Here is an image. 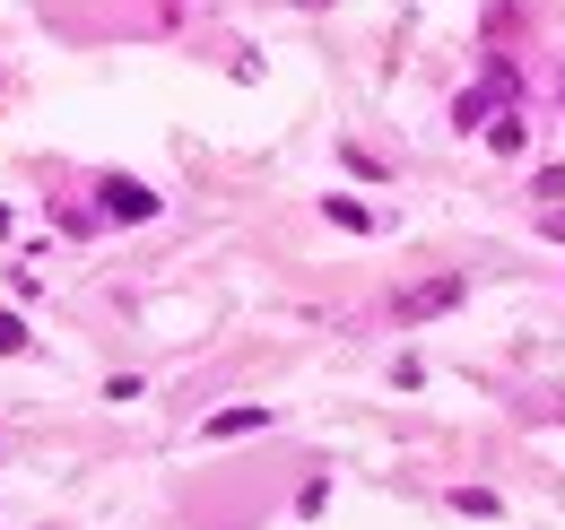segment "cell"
Masks as SVG:
<instances>
[{
	"instance_id": "52a82bcc",
	"label": "cell",
	"mask_w": 565,
	"mask_h": 530,
	"mask_svg": "<svg viewBox=\"0 0 565 530\" xmlns=\"http://www.w3.org/2000/svg\"><path fill=\"white\" fill-rule=\"evenodd\" d=\"M548 235H557V244H565V209H557V218H548Z\"/></svg>"
},
{
	"instance_id": "7a4b0ae2",
	"label": "cell",
	"mask_w": 565,
	"mask_h": 530,
	"mask_svg": "<svg viewBox=\"0 0 565 530\" xmlns=\"http://www.w3.org/2000/svg\"><path fill=\"white\" fill-rule=\"evenodd\" d=\"M452 305H461V278H426V287H409L392 314H401V322H435V314H452Z\"/></svg>"
},
{
	"instance_id": "3957f363",
	"label": "cell",
	"mask_w": 565,
	"mask_h": 530,
	"mask_svg": "<svg viewBox=\"0 0 565 530\" xmlns=\"http://www.w3.org/2000/svg\"><path fill=\"white\" fill-rule=\"evenodd\" d=\"M253 426H270V409H217L210 435H253Z\"/></svg>"
},
{
	"instance_id": "5b68a950",
	"label": "cell",
	"mask_w": 565,
	"mask_h": 530,
	"mask_svg": "<svg viewBox=\"0 0 565 530\" xmlns=\"http://www.w3.org/2000/svg\"><path fill=\"white\" fill-rule=\"evenodd\" d=\"M18 348H26V322H18V314H0V357H18Z\"/></svg>"
},
{
	"instance_id": "8992f818",
	"label": "cell",
	"mask_w": 565,
	"mask_h": 530,
	"mask_svg": "<svg viewBox=\"0 0 565 530\" xmlns=\"http://www.w3.org/2000/svg\"><path fill=\"white\" fill-rule=\"evenodd\" d=\"M540 200H565V166H540V183H531Z\"/></svg>"
},
{
	"instance_id": "ba28073f",
	"label": "cell",
	"mask_w": 565,
	"mask_h": 530,
	"mask_svg": "<svg viewBox=\"0 0 565 530\" xmlns=\"http://www.w3.org/2000/svg\"><path fill=\"white\" fill-rule=\"evenodd\" d=\"M557 96H565V78H557Z\"/></svg>"
},
{
	"instance_id": "277c9868",
	"label": "cell",
	"mask_w": 565,
	"mask_h": 530,
	"mask_svg": "<svg viewBox=\"0 0 565 530\" xmlns=\"http://www.w3.org/2000/svg\"><path fill=\"white\" fill-rule=\"evenodd\" d=\"M322 209H331L340 226H374V209H365V200H340V192H331V200H322Z\"/></svg>"
},
{
	"instance_id": "6da1fadb",
	"label": "cell",
	"mask_w": 565,
	"mask_h": 530,
	"mask_svg": "<svg viewBox=\"0 0 565 530\" xmlns=\"http://www.w3.org/2000/svg\"><path fill=\"white\" fill-rule=\"evenodd\" d=\"M96 209H105V218H122V226H140V218H157V192L131 183V174H105V183H96Z\"/></svg>"
}]
</instances>
